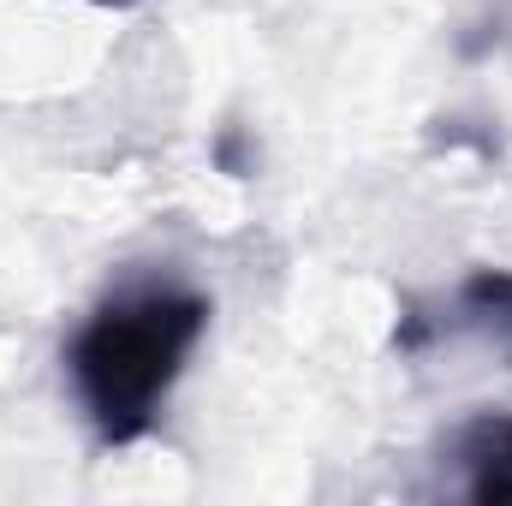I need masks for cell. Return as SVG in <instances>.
<instances>
[{
  "label": "cell",
  "mask_w": 512,
  "mask_h": 506,
  "mask_svg": "<svg viewBox=\"0 0 512 506\" xmlns=\"http://www.w3.org/2000/svg\"><path fill=\"white\" fill-rule=\"evenodd\" d=\"M441 346H477L512 370V268H471L441 298H405L393 352L423 358Z\"/></svg>",
  "instance_id": "obj_2"
},
{
  "label": "cell",
  "mask_w": 512,
  "mask_h": 506,
  "mask_svg": "<svg viewBox=\"0 0 512 506\" xmlns=\"http://www.w3.org/2000/svg\"><path fill=\"white\" fill-rule=\"evenodd\" d=\"M441 465L453 471L447 489L459 501L477 506H507L512 501V411H483L453 429Z\"/></svg>",
  "instance_id": "obj_3"
},
{
  "label": "cell",
  "mask_w": 512,
  "mask_h": 506,
  "mask_svg": "<svg viewBox=\"0 0 512 506\" xmlns=\"http://www.w3.org/2000/svg\"><path fill=\"white\" fill-rule=\"evenodd\" d=\"M90 6H114L120 12V6H137V0H90Z\"/></svg>",
  "instance_id": "obj_4"
},
{
  "label": "cell",
  "mask_w": 512,
  "mask_h": 506,
  "mask_svg": "<svg viewBox=\"0 0 512 506\" xmlns=\"http://www.w3.org/2000/svg\"><path fill=\"white\" fill-rule=\"evenodd\" d=\"M209 316V292L173 268H137L84 310L66 340V381L102 447H137L161 423Z\"/></svg>",
  "instance_id": "obj_1"
}]
</instances>
